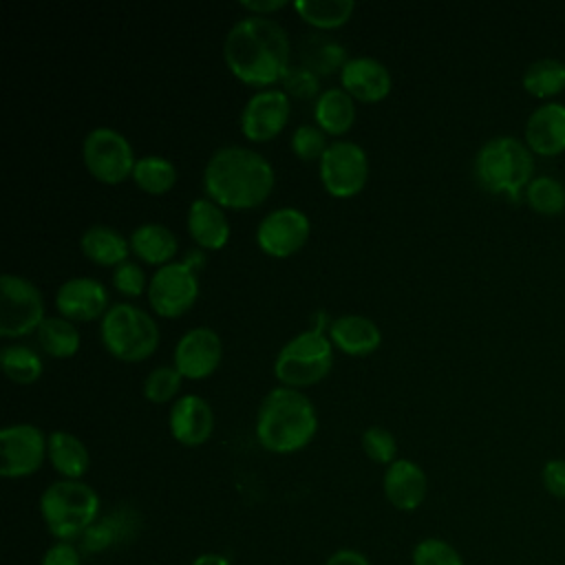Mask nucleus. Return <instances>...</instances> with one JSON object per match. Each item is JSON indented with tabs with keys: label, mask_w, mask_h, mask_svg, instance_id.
<instances>
[{
	"label": "nucleus",
	"mask_w": 565,
	"mask_h": 565,
	"mask_svg": "<svg viewBox=\"0 0 565 565\" xmlns=\"http://www.w3.org/2000/svg\"><path fill=\"white\" fill-rule=\"evenodd\" d=\"M190 565H230V561L221 554H214V552H205L201 556H196Z\"/></svg>",
	"instance_id": "obj_45"
},
{
	"label": "nucleus",
	"mask_w": 565,
	"mask_h": 565,
	"mask_svg": "<svg viewBox=\"0 0 565 565\" xmlns=\"http://www.w3.org/2000/svg\"><path fill=\"white\" fill-rule=\"evenodd\" d=\"M318 88H320V75H316L305 64L289 66L285 77H282V90L291 97H298V99L318 97L320 95Z\"/></svg>",
	"instance_id": "obj_38"
},
{
	"label": "nucleus",
	"mask_w": 565,
	"mask_h": 565,
	"mask_svg": "<svg viewBox=\"0 0 565 565\" xmlns=\"http://www.w3.org/2000/svg\"><path fill=\"white\" fill-rule=\"evenodd\" d=\"M108 289L102 280L90 276H73L64 280L55 291V309L71 322L102 320L110 309Z\"/></svg>",
	"instance_id": "obj_16"
},
{
	"label": "nucleus",
	"mask_w": 565,
	"mask_h": 565,
	"mask_svg": "<svg viewBox=\"0 0 565 565\" xmlns=\"http://www.w3.org/2000/svg\"><path fill=\"white\" fill-rule=\"evenodd\" d=\"M254 430L265 450L276 455L298 452L316 437L318 413L300 388L280 384L260 399Z\"/></svg>",
	"instance_id": "obj_3"
},
{
	"label": "nucleus",
	"mask_w": 565,
	"mask_h": 565,
	"mask_svg": "<svg viewBox=\"0 0 565 565\" xmlns=\"http://www.w3.org/2000/svg\"><path fill=\"white\" fill-rule=\"evenodd\" d=\"M329 340L338 351L351 358H364L382 344L380 327L362 313H342L329 322Z\"/></svg>",
	"instance_id": "obj_22"
},
{
	"label": "nucleus",
	"mask_w": 565,
	"mask_h": 565,
	"mask_svg": "<svg viewBox=\"0 0 565 565\" xmlns=\"http://www.w3.org/2000/svg\"><path fill=\"white\" fill-rule=\"evenodd\" d=\"M320 183L333 199H351L360 194L369 179V157L366 150L351 141H331L318 161Z\"/></svg>",
	"instance_id": "obj_10"
},
{
	"label": "nucleus",
	"mask_w": 565,
	"mask_h": 565,
	"mask_svg": "<svg viewBox=\"0 0 565 565\" xmlns=\"http://www.w3.org/2000/svg\"><path fill=\"white\" fill-rule=\"evenodd\" d=\"M104 349L121 362L148 360L159 347L154 318L132 302H115L99 320Z\"/></svg>",
	"instance_id": "obj_6"
},
{
	"label": "nucleus",
	"mask_w": 565,
	"mask_h": 565,
	"mask_svg": "<svg viewBox=\"0 0 565 565\" xmlns=\"http://www.w3.org/2000/svg\"><path fill=\"white\" fill-rule=\"evenodd\" d=\"M525 146L541 157L565 152V106L547 102L525 121Z\"/></svg>",
	"instance_id": "obj_20"
},
{
	"label": "nucleus",
	"mask_w": 565,
	"mask_h": 565,
	"mask_svg": "<svg viewBox=\"0 0 565 565\" xmlns=\"http://www.w3.org/2000/svg\"><path fill=\"white\" fill-rule=\"evenodd\" d=\"M386 501L404 512L417 510L428 492V479L424 468L413 459H395L386 466L382 477Z\"/></svg>",
	"instance_id": "obj_19"
},
{
	"label": "nucleus",
	"mask_w": 565,
	"mask_h": 565,
	"mask_svg": "<svg viewBox=\"0 0 565 565\" xmlns=\"http://www.w3.org/2000/svg\"><path fill=\"white\" fill-rule=\"evenodd\" d=\"M35 338L40 349L55 360H68L79 351V331L75 322L62 316H46L38 327Z\"/></svg>",
	"instance_id": "obj_27"
},
{
	"label": "nucleus",
	"mask_w": 565,
	"mask_h": 565,
	"mask_svg": "<svg viewBox=\"0 0 565 565\" xmlns=\"http://www.w3.org/2000/svg\"><path fill=\"white\" fill-rule=\"evenodd\" d=\"M130 252L146 265L163 267L172 263L179 249V241L174 232L163 223H141L137 225L130 236Z\"/></svg>",
	"instance_id": "obj_23"
},
{
	"label": "nucleus",
	"mask_w": 565,
	"mask_h": 565,
	"mask_svg": "<svg viewBox=\"0 0 565 565\" xmlns=\"http://www.w3.org/2000/svg\"><path fill=\"white\" fill-rule=\"evenodd\" d=\"M185 225L194 245L205 252L223 249L225 243L230 241V221H227L225 207H221L207 196L194 199L190 203Z\"/></svg>",
	"instance_id": "obj_21"
},
{
	"label": "nucleus",
	"mask_w": 565,
	"mask_h": 565,
	"mask_svg": "<svg viewBox=\"0 0 565 565\" xmlns=\"http://www.w3.org/2000/svg\"><path fill=\"white\" fill-rule=\"evenodd\" d=\"M532 172V150L510 135L488 139L475 154V179L490 194H505L516 201L534 179Z\"/></svg>",
	"instance_id": "obj_4"
},
{
	"label": "nucleus",
	"mask_w": 565,
	"mask_h": 565,
	"mask_svg": "<svg viewBox=\"0 0 565 565\" xmlns=\"http://www.w3.org/2000/svg\"><path fill=\"white\" fill-rule=\"evenodd\" d=\"M241 7H243L249 15L269 18L271 13L285 9L287 2H285V0H241Z\"/></svg>",
	"instance_id": "obj_42"
},
{
	"label": "nucleus",
	"mask_w": 565,
	"mask_h": 565,
	"mask_svg": "<svg viewBox=\"0 0 565 565\" xmlns=\"http://www.w3.org/2000/svg\"><path fill=\"white\" fill-rule=\"evenodd\" d=\"M300 64L311 68L316 75H331L333 71H342V66L349 62L347 49L322 33H307V38L300 44Z\"/></svg>",
	"instance_id": "obj_28"
},
{
	"label": "nucleus",
	"mask_w": 565,
	"mask_h": 565,
	"mask_svg": "<svg viewBox=\"0 0 565 565\" xmlns=\"http://www.w3.org/2000/svg\"><path fill=\"white\" fill-rule=\"evenodd\" d=\"M82 254L99 267H117L128 260L130 241L110 225H90L79 236Z\"/></svg>",
	"instance_id": "obj_24"
},
{
	"label": "nucleus",
	"mask_w": 565,
	"mask_h": 565,
	"mask_svg": "<svg viewBox=\"0 0 565 565\" xmlns=\"http://www.w3.org/2000/svg\"><path fill=\"white\" fill-rule=\"evenodd\" d=\"M49 461L64 479H82L90 466V455L77 435L53 430L49 435Z\"/></svg>",
	"instance_id": "obj_26"
},
{
	"label": "nucleus",
	"mask_w": 565,
	"mask_h": 565,
	"mask_svg": "<svg viewBox=\"0 0 565 565\" xmlns=\"http://www.w3.org/2000/svg\"><path fill=\"white\" fill-rule=\"evenodd\" d=\"M324 565H371L369 558L358 550H338L333 552Z\"/></svg>",
	"instance_id": "obj_43"
},
{
	"label": "nucleus",
	"mask_w": 565,
	"mask_h": 565,
	"mask_svg": "<svg viewBox=\"0 0 565 565\" xmlns=\"http://www.w3.org/2000/svg\"><path fill=\"white\" fill-rule=\"evenodd\" d=\"M168 428L172 439L179 441L181 446H203L214 433V411L210 402L201 395H181L170 406Z\"/></svg>",
	"instance_id": "obj_17"
},
{
	"label": "nucleus",
	"mask_w": 565,
	"mask_h": 565,
	"mask_svg": "<svg viewBox=\"0 0 565 565\" xmlns=\"http://www.w3.org/2000/svg\"><path fill=\"white\" fill-rule=\"evenodd\" d=\"M183 375L174 366H154L146 377H143V397L152 404H166L177 397L181 391Z\"/></svg>",
	"instance_id": "obj_34"
},
{
	"label": "nucleus",
	"mask_w": 565,
	"mask_h": 565,
	"mask_svg": "<svg viewBox=\"0 0 565 565\" xmlns=\"http://www.w3.org/2000/svg\"><path fill=\"white\" fill-rule=\"evenodd\" d=\"M110 280H113V287L121 296H128V298H137L143 291H148V282H150V280H146L143 269L132 260H124L121 265H117L113 269Z\"/></svg>",
	"instance_id": "obj_39"
},
{
	"label": "nucleus",
	"mask_w": 565,
	"mask_h": 565,
	"mask_svg": "<svg viewBox=\"0 0 565 565\" xmlns=\"http://www.w3.org/2000/svg\"><path fill=\"white\" fill-rule=\"evenodd\" d=\"M311 221L300 207H276L267 212L256 227V245L271 258H289L300 252L309 238Z\"/></svg>",
	"instance_id": "obj_13"
},
{
	"label": "nucleus",
	"mask_w": 565,
	"mask_h": 565,
	"mask_svg": "<svg viewBox=\"0 0 565 565\" xmlns=\"http://www.w3.org/2000/svg\"><path fill=\"white\" fill-rule=\"evenodd\" d=\"M148 302L161 318L183 316L199 298V274L181 260L157 267L148 282Z\"/></svg>",
	"instance_id": "obj_11"
},
{
	"label": "nucleus",
	"mask_w": 565,
	"mask_h": 565,
	"mask_svg": "<svg viewBox=\"0 0 565 565\" xmlns=\"http://www.w3.org/2000/svg\"><path fill=\"white\" fill-rule=\"evenodd\" d=\"M340 88H344L355 102L375 104L391 93L393 77L391 71L380 60L358 55L349 57V62L342 66Z\"/></svg>",
	"instance_id": "obj_18"
},
{
	"label": "nucleus",
	"mask_w": 565,
	"mask_h": 565,
	"mask_svg": "<svg viewBox=\"0 0 565 565\" xmlns=\"http://www.w3.org/2000/svg\"><path fill=\"white\" fill-rule=\"evenodd\" d=\"M527 205L543 216H558L565 212V185L554 177H534L525 188Z\"/></svg>",
	"instance_id": "obj_33"
},
{
	"label": "nucleus",
	"mask_w": 565,
	"mask_h": 565,
	"mask_svg": "<svg viewBox=\"0 0 565 565\" xmlns=\"http://www.w3.org/2000/svg\"><path fill=\"white\" fill-rule=\"evenodd\" d=\"M313 119L322 132L340 137L355 124V99L344 88H324L313 102Z\"/></svg>",
	"instance_id": "obj_25"
},
{
	"label": "nucleus",
	"mask_w": 565,
	"mask_h": 565,
	"mask_svg": "<svg viewBox=\"0 0 565 565\" xmlns=\"http://www.w3.org/2000/svg\"><path fill=\"white\" fill-rule=\"evenodd\" d=\"M543 486L545 490L556 497V499H565V459H550L543 466L541 472Z\"/></svg>",
	"instance_id": "obj_40"
},
{
	"label": "nucleus",
	"mask_w": 565,
	"mask_h": 565,
	"mask_svg": "<svg viewBox=\"0 0 565 565\" xmlns=\"http://www.w3.org/2000/svg\"><path fill=\"white\" fill-rule=\"evenodd\" d=\"M49 459V435L35 424H9L0 430V472L7 479H22L40 470Z\"/></svg>",
	"instance_id": "obj_12"
},
{
	"label": "nucleus",
	"mask_w": 565,
	"mask_h": 565,
	"mask_svg": "<svg viewBox=\"0 0 565 565\" xmlns=\"http://www.w3.org/2000/svg\"><path fill=\"white\" fill-rule=\"evenodd\" d=\"M521 84L525 93L536 99L556 97L561 90H565V64L552 57L536 60L525 68Z\"/></svg>",
	"instance_id": "obj_31"
},
{
	"label": "nucleus",
	"mask_w": 565,
	"mask_h": 565,
	"mask_svg": "<svg viewBox=\"0 0 565 565\" xmlns=\"http://www.w3.org/2000/svg\"><path fill=\"white\" fill-rule=\"evenodd\" d=\"M0 364H2V373L11 382L22 384V386L38 382L42 371H44L40 353H35L26 344H7V347H2Z\"/></svg>",
	"instance_id": "obj_32"
},
{
	"label": "nucleus",
	"mask_w": 565,
	"mask_h": 565,
	"mask_svg": "<svg viewBox=\"0 0 565 565\" xmlns=\"http://www.w3.org/2000/svg\"><path fill=\"white\" fill-rule=\"evenodd\" d=\"M82 161L95 181L117 185L132 177L137 157L126 135L110 126H97L82 141Z\"/></svg>",
	"instance_id": "obj_8"
},
{
	"label": "nucleus",
	"mask_w": 565,
	"mask_h": 565,
	"mask_svg": "<svg viewBox=\"0 0 565 565\" xmlns=\"http://www.w3.org/2000/svg\"><path fill=\"white\" fill-rule=\"evenodd\" d=\"M333 366V342L327 333L307 329L289 338L276 353L274 375L282 386L305 388L322 382Z\"/></svg>",
	"instance_id": "obj_7"
},
{
	"label": "nucleus",
	"mask_w": 565,
	"mask_h": 565,
	"mask_svg": "<svg viewBox=\"0 0 565 565\" xmlns=\"http://www.w3.org/2000/svg\"><path fill=\"white\" fill-rule=\"evenodd\" d=\"M291 115L289 95L282 88H263L254 93L241 110V132L245 139L265 143L282 132Z\"/></svg>",
	"instance_id": "obj_14"
},
{
	"label": "nucleus",
	"mask_w": 565,
	"mask_h": 565,
	"mask_svg": "<svg viewBox=\"0 0 565 565\" xmlns=\"http://www.w3.org/2000/svg\"><path fill=\"white\" fill-rule=\"evenodd\" d=\"M40 514L55 539L71 543L97 523L99 494L82 479L53 481L40 497Z\"/></svg>",
	"instance_id": "obj_5"
},
{
	"label": "nucleus",
	"mask_w": 565,
	"mask_h": 565,
	"mask_svg": "<svg viewBox=\"0 0 565 565\" xmlns=\"http://www.w3.org/2000/svg\"><path fill=\"white\" fill-rule=\"evenodd\" d=\"M40 565H82V558L73 543L57 541L44 552Z\"/></svg>",
	"instance_id": "obj_41"
},
{
	"label": "nucleus",
	"mask_w": 565,
	"mask_h": 565,
	"mask_svg": "<svg viewBox=\"0 0 565 565\" xmlns=\"http://www.w3.org/2000/svg\"><path fill=\"white\" fill-rule=\"evenodd\" d=\"M291 57L289 35L271 18L247 15L230 26L223 40L227 71L243 84L271 86L282 82Z\"/></svg>",
	"instance_id": "obj_1"
},
{
	"label": "nucleus",
	"mask_w": 565,
	"mask_h": 565,
	"mask_svg": "<svg viewBox=\"0 0 565 565\" xmlns=\"http://www.w3.org/2000/svg\"><path fill=\"white\" fill-rule=\"evenodd\" d=\"M413 565H463V558L448 541L430 536L413 547Z\"/></svg>",
	"instance_id": "obj_37"
},
{
	"label": "nucleus",
	"mask_w": 565,
	"mask_h": 565,
	"mask_svg": "<svg viewBox=\"0 0 565 565\" xmlns=\"http://www.w3.org/2000/svg\"><path fill=\"white\" fill-rule=\"evenodd\" d=\"M331 141H327V132H322L316 124H302L291 135V152L300 161H320Z\"/></svg>",
	"instance_id": "obj_35"
},
{
	"label": "nucleus",
	"mask_w": 565,
	"mask_h": 565,
	"mask_svg": "<svg viewBox=\"0 0 565 565\" xmlns=\"http://www.w3.org/2000/svg\"><path fill=\"white\" fill-rule=\"evenodd\" d=\"M44 298L40 289L24 276H0V335L22 338L44 322Z\"/></svg>",
	"instance_id": "obj_9"
},
{
	"label": "nucleus",
	"mask_w": 565,
	"mask_h": 565,
	"mask_svg": "<svg viewBox=\"0 0 565 565\" xmlns=\"http://www.w3.org/2000/svg\"><path fill=\"white\" fill-rule=\"evenodd\" d=\"M221 358L223 342L218 333L210 327H192L177 340L172 366L183 375V380H205L218 369Z\"/></svg>",
	"instance_id": "obj_15"
},
{
	"label": "nucleus",
	"mask_w": 565,
	"mask_h": 565,
	"mask_svg": "<svg viewBox=\"0 0 565 565\" xmlns=\"http://www.w3.org/2000/svg\"><path fill=\"white\" fill-rule=\"evenodd\" d=\"M294 11L313 29L329 31L347 24L355 11L351 0H294Z\"/></svg>",
	"instance_id": "obj_29"
},
{
	"label": "nucleus",
	"mask_w": 565,
	"mask_h": 565,
	"mask_svg": "<svg viewBox=\"0 0 565 565\" xmlns=\"http://www.w3.org/2000/svg\"><path fill=\"white\" fill-rule=\"evenodd\" d=\"M362 450L371 461L391 466L397 459L395 435L382 426H369L362 433Z\"/></svg>",
	"instance_id": "obj_36"
},
{
	"label": "nucleus",
	"mask_w": 565,
	"mask_h": 565,
	"mask_svg": "<svg viewBox=\"0 0 565 565\" xmlns=\"http://www.w3.org/2000/svg\"><path fill=\"white\" fill-rule=\"evenodd\" d=\"M181 263H185L190 269L199 271V269L205 265V249H201V247L188 249V252L183 254V260H181Z\"/></svg>",
	"instance_id": "obj_44"
},
{
	"label": "nucleus",
	"mask_w": 565,
	"mask_h": 565,
	"mask_svg": "<svg viewBox=\"0 0 565 565\" xmlns=\"http://www.w3.org/2000/svg\"><path fill=\"white\" fill-rule=\"evenodd\" d=\"M276 183L274 166L247 146H223L203 168V192L230 210H252L267 201Z\"/></svg>",
	"instance_id": "obj_2"
},
{
	"label": "nucleus",
	"mask_w": 565,
	"mask_h": 565,
	"mask_svg": "<svg viewBox=\"0 0 565 565\" xmlns=\"http://www.w3.org/2000/svg\"><path fill=\"white\" fill-rule=\"evenodd\" d=\"M130 179L141 192L150 196H161L174 188L177 166L161 154H146L137 159Z\"/></svg>",
	"instance_id": "obj_30"
}]
</instances>
